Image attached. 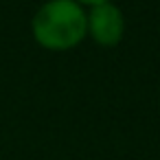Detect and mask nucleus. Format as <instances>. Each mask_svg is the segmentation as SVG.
<instances>
[{
    "label": "nucleus",
    "instance_id": "obj_1",
    "mask_svg": "<svg viewBox=\"0 0 160 160\" xmlns=\"http://www.w3.org/2000/svg\"><path fill=\"white\" fill-rule=\"evenodd\" d=\"M86 31L88 18L75 0H51L33 18L35 40L51 51H64L79 44Z\"/></svg>",
    "mask_w": 160,
    "mask_h": 160
},
{
    "label": "nucleus",
    "instance_id": "obj_2",
    "mask_svg": "<svg viewBox=\"0 0 160 160\" xmlns=\"http://www.w3.org/2000/svg\"><path fill=\"white\" fill-rule=\"evenodd\" d=\"M88 29L92 33V38L103 44V46H114L121 35H123V16L121 11L110 5V2H103V5H97L88 18Z\"/></svg>",
    "mask_w": 160,
    "mask_h": 160
},
{
    "label": "nucleus",
    "instance_id": "obj_3",
    "mask_svg": "<svg viewBox=\"0 0 160 160\" xmlns=\"http://www.w3.org/2000/svg\"><path fill=\"white\" fill-rule=\"evenodd\" d=\"M81 2H88V5H103V2H108V0H81Z\"/></svg>",
    "mask_w": 160,
    "mask_h": 160
}]
</instances>
